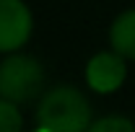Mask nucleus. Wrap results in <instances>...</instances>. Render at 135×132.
Listing matches in <instances>:
<instances>
[{
    "mask_svg": "<svg viewBox=\"0 0 135 132\" xmlns=\"http://www.w3.org/2000/svg\"><path fill=\"white\" fill-rule=\"evenodd\" d=\"M91 122V104L73 85H57L36 104V127L44 132H88Z\"/></svg>",
    "mask_w": 135,
    "mask_h": 132,
    "instance_id": "f257e3e1",
    "label": "nucleus"
},
{
    "mask_svg": "<svg viewBox=\"0 0 135 132\" xmlns=\"http://www.w3.org/2000/svg\"><path fill=\"white\" fill-rule=\"evenodd\" d=\"M44 65L26 52H16L0 60V99L11 104H29L44 91Z\"/></svg>",
    "mask_w": 135,
    "mask_h": 132,
    "instance_id": "f03ea898",
    "label": "nucleus"
},
{
    "mask_svg": "<svg viewBox=\"0 0 135 132\" xmlns=\"http://www.w3.org/2000/svg\"><path fill=\"white\" fill-rule=\"evenodd\" d=\"M34 31L31 8L23 0H0V54H16Z\"/></svg>",
    "mask_w": 135,
    "mask_h": 132,
    "instance_id": "7ed1b4c3",
    "label": "nucleus"
},
{
    "mask_svg": "<svg viewBox=\"0 0 135 132\" xmlns=\"http://www.w3.org/2000/svg\"><path fill=\"white\" fill-rule=\"evenodd\" d=\"M127 78V60L117 52L101 49L86 62V83L94 93H114Z\"/></svg>",
    "mask_w": 135,
    "mask_h": 132,
    "instance_id": "20e7f679",
    "label": "nucleus"
},
{
    "mask_svg": "<svg viewBox=\"0 0 135 132\" xmlns=\"http://www.w3.org/2000/svg\"><path fill=\"white\" fill-rule=\"evenodd\" d=\"M109 47L122 60H135V8L122 11L109 26Z\"/></svg>",
    "mask_w": 135,
    "mask_h": 132,
    "instance_id": "39448f33",
    "label": "nucleus"
},
{
    "mask_svg": "<svg viewBox=\"0 0 135 132\" xmlns=\"http://www.w3.org/2000/svg\"><path fill=\"white\" fill-rule=\"evenodd\" d=\"M88 132H135V124L133 119H127L122 114H107V116L94 119Z\"/></svg>",
    "mask_w": 135,
    "mask_h": 132,
    "instance_id": "423d86ee",
    "label": "nucleus"
},
{
    "mask_svg": "<svg viewBox=\"0 0 135 132\" xmlns=\"http://www.w3.org/2000/svg\"><path fill=\"white\" fill-rule=\"evenodd\" d=\"M0 132H23L21 109L5 99H0Z\"/></svg>",
    "mask_w": 135,
    "mask_h": 132,
    "instance_id": "0eeeda50",
    "label": "nucleus"
},
{
    "mask_svg": "<svg viewBox=\"0 0 135 132\" xmlns=\"http://www.w3.org/2000/svg\"><path fill=\"white\" fill-rule=\"evenodd\" d=\"M34 132H44V130H39V127H36V130H34Z\"/></svg>",
    "mask_w": 135,
    "mask_h": 132,
    "instance_id": "6e6552de",
    "label": "nucleus"
}]
</instances>
